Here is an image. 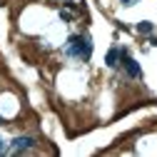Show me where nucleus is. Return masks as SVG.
Here are the masks:
<instances>
[{
    "instance_id": "9d476101",
    "label": "nucleus",
    "mask_w": 157,
    "mask_h": 157,
    "mask_svg": "<svg viewBox=\"0 0 157 157\" xmlns=\"http://www.w3.org/2000/svg\"><path fill=\"white\" fill-rule=\"evenodd\" d=\"M0 125H3V117H0Z\"/></svg>"
},
{
    "instance_id": "6e6552de",
    "label": "nucleus",
    "mask_w": 157,
    "mask_h": 157,
    "mask_svg": "<svg viewBox=\"0 0 157 157\" xmlns=\"http://www.w3.org/2000/svg\"><path fill=\"white\" fill-rule=\"evenodd\" d=\"M120 3H122V5H135L137 0H120Z\"/></svg>"
},
{
    "instance_id": "f257e3e1",
    "label": "nucleus",
    "mask_w": 157,
    "mask_h": 157,
    "mask_svg": "<svg viewBox=\"0 0 157 157\" xmlns=\"http://www.w3.org/2000/svg\"><path fill=\"white\" fill-rule=\"evenodd\" d=\"M35 147V140L33 137H15V140L10 142V152H28Z\"/></svg>"
},
{
    "instance_id": "0eeeda50",
    "label": "nucleus",
    "mask_w": 157,
    "mask_h": 157,
    "mask_svg": "<svg viewBox=\"0 0 157 157\" xmlns=\"http://www.w3.org/2000/svg\"><path fill=\"white\" fill-rule=\"evenodd\" d=\"M60 17H63L65 23H67V20H72V15H70V13H65V10H60Z\"/></svg>"
},
{
    "instance_id": "1a4fd4ad",
    "label": "nucleus",
    "mask_w": 157,
    "mask_h": 157,
    "mask_svg": "<svg viewBox=\"0 0 157 157\" xmlns=\"http://www.w3.org/2000/svg\"><path fill=\"white\" fill-rule=\"evenodd\" d=\"M3 152H5V142H3V140H0V155H3Z\"/></svg>"
},
{
    "instance_id": "39448f33",
    "label": "nucleus",
    "mask_w": 157,
    "mask_h": 157,
    "mask_svg": "<svg viewBox=\"0 0 157 157\" xmlns=\"http://www.w3.org/2000/svg\"><path fill=\"white\" fill-rule=\"evenodd\" d=\"M117 60H120V48H110L105 55V65L107 67H117Z\"/></svg>"
},
{
    "instance_id": "423d86ee",
    "label": "nucleus",
    "mask_w": 157,
    "mask_h": 157,
    "mask_svg": "<svg viewBox=\"0 0 157 157\" xmlns=\"http://www.w3.org/2000/svg\"><path fill=\"white\" fill-rule=\"evenodd\" d=\"M152 30H155V25H152L150 20H140V23H137V33H142V35H152Z\"/></svg>"
},
{
    "instance_id": "7ed1b4c3",
    "label": "nucleus",
    "mask_w": 157,
    "mask_h": 157,
    "mask_svg": "<svg viewBox=\"0 0 157 157\" xmlns=\"http://www.w3.org/2000/svg\"><path fill=\"white\" fill-rule=\"evenodd\" d=\"M65 52L72 55V57H80V35H70V37H67Z\"/></svg>"
},
{
    "instance_id": "20e7f679",
    "label": "nucleus",
    "mask_w": 157,
    "mask_h": 157,
    "mask_svg": "<svg viewBox=\"0 0 157 157\" xmlns=\"http://www.w3.org/2000/svg\"><path fill=\"white\" fill-rule=\"evenodd\" d=\"M125 72L132 77V80H137V77H140L142 75V70H140V65H137V60H132V57H125Z\"/></svg>"
},
{
    "instance_id": "f03ea898",
    "label": "nucleus",
    "mask_w": 157,
    "mask_h": 157,
    "mask_svg": "<svg viewBox=\"0 0 157 157\" xmlns=\"http://www.w3.org/2000/svg\"><path fill=\"white\" fill-rule=\"evenodd\" d=\"M80 57L82 60L92 57V37L90 35H80Z\"/></svg>"
}]
</instances>
